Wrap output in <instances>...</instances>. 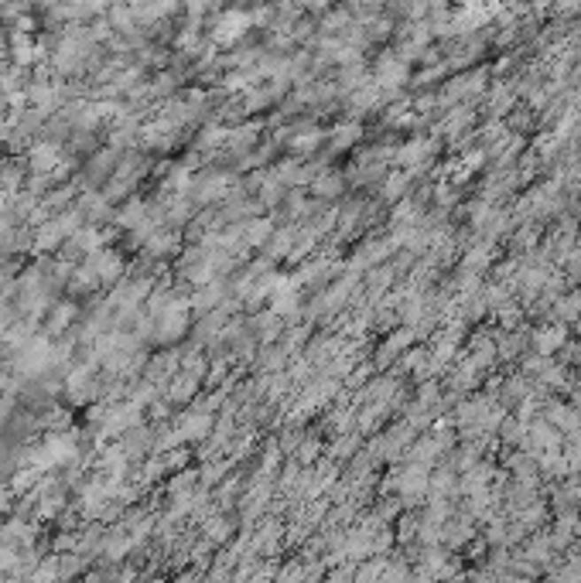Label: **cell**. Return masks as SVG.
Listing matches in <instances>:
<instances>
[{
	"instance_id": "1",
	"label": "cell",
	"mask_w": 581,
	"mask_h": 583,
	"mask_svg": "<svg viewBox=\"0 0 581 583\" xmlns=\"http://www.w3.org/2000/svg\"><path fill=\"white\" fill-rule=\"evenodd\" d=\"M55 164H58V147H55V143H38V147L31 150V167H35L38 174H49Z\"/></svg>"
},
{
	"instance_id": "2",
	"label": "cell",
	"mask_w": 581,
	"mask_h": 583,
	"mask_svg": "<svg viewBox=\"0 0 581 583\" xmlns=\"http://www.w3.org/2000/svg\"><path fill=\"white\" fill-rule=\"evenodd\" d=\"M69 321H73V307H69V303H62V307H55V314H51L49 331H62Z\"/></svg>"
}]
</instances>
